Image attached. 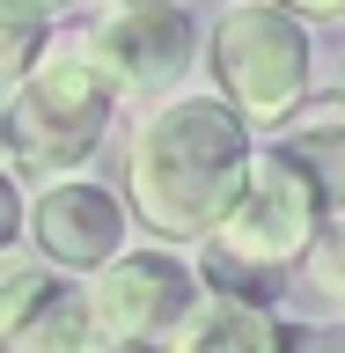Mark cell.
<instances>
[{"label": "cell", "instance_id": "3", "mask_svg": "<svg viewBox=\"0 0 345 353\" xmlns=\"http://www.w3.org/2000/svg\"><path fill=\"white\" fill-rule=\"evenodd\" d=\"M206 66H213V96L250 132H280L286 118H302L316 88V37L280 0H228L206 30Z\"/></svg>", "mask_w": 345, "mask_h": 353}, {"label": "cell", "instance_id": "4", "mask_svg": "<svg viewBox=\"0 0 345 353\" xmlns=\"http://www.w3.org/2000/svg\"><path fill=\"white\" fill-rule=\"evenodd\" d=\"M331 228V199L316 192V176L294 162V154L272 140V148H250L228 206L213 214V228L198 243H213L242 265H264V272H286L316 250V236Z\"/></svg>", "mask_w": 345, "mask_h": 353}, {"label": "cell", "instance_id": "11", "mask_svg": "<svg viewBox=\"0 0 345 353\" xmlns=\"http://www.w3.org/2000/svg\"><path fill=\"white\" fill-rule=\"evenodd\" d=\"M59 15H66V0H0V96L52 52Z\"/></svg>", "mask_w": 345, "mask_h": 353}, {"label": "cell", "instance_id": "10", "mask_svg": "<svg viewBox=\"0 0 345 353\" xmlns=\"http://www.w3.org/2000/svg\"><path fill=\"white\" fill-rule=\"evenodd\" d=\"M280 132H286L280 148L316 176V192L331 199V214H345V110L331 103V110H316V118H286Z\"/></svg>", "mask_w": 345, "mask_h": 353}, {"label": "cell", "instance_id": "14", "mask_svg": "<svg viewBox=\"0 0 345 353\" xmlns=\"http://www.w3.org/2000/svg\"><path fill=\"white\" fill-rule=\"evenodd\" d=\"M280 8H294L302 22H338L345 15V0H280Z\"/></svg>", "mask_w": 345, "mask_h": 353}, {"label": "cell", "instance_id": "5", "mask_svg": "<svg viewBox=\"0 0 345 353\" xmlns=\"http://www.w3.org/2000/svg\"><path fill=\"white\" fill-rule=\"evenodd\" d=\"M74 44L118 103H154V96L184 88L191 59L206 52V30L184 0H110Z\"/></svg>", "mask_w": 345, "mask_h": 353}, {"label": "cell", "instance_id": "1", "mask_svg": "<svg viewBox=\"0 0 345 353\" xmlns=\"http://www.w3.org/2000/svg\"><path fill=\"white\" fill-rule=\"evenodd\" d=\"M250 148H258V132L213 88L154 96L132 118V140H125V214L154 243H184L191 250L213 228V214L228 206Z\"/></svg>", "mask_w": 345, "mask_h": 353}, {"label": "cell", "instance_id": "15", "mask_svg": "<svg viewBox=\"0 0 345 353\" xmlns=\"http://www.w3.org/2000/svg\"><path fill=\"white\" fill-rule=\"evenodd\" d=\"M294 353H345V331H324V339H309V331H302V346H294Z\"/></svg>", "mask_w": 345, "mask_h": 353}, {"label": "cell", "instance_id": "17", "mask_svg": "<svg viewBox=\"0 0 345 353\" xmlns=\"http://www.w3.org/2000/svg\"><path fill=\"white\" fill-rule=\"evenodd\" d=\"M338 110H345V74H338Z\"/></svg>", "mask_w": 345, "mask_h": 353}, {"label": "cell", "instance_id": "16", "mask_svg": "<svg viewBox=\"0 0 345 353\" xmlns=\"http://www.w3.org/2000/svg\"><path fill=\"white\" fill-rule=\"evenodd\" d=\"M96 353H132V346H96Z\"/></svg>", "mask_w": 345, "mask_h": 353}, {"label": "cell", "instance_id": "8", "mask_svg": "<svg viewBox=\"0 0 345 353\" xmlns=\"http://www.w3.org/2000/svg\"><path fill=\"white\" fill-rule=\"evenodd\" d=\"M0 353H96L88 294L52 258H0Z\"/></svg>", "mask_w": 345, "mask_h": 353}, {"label": "cell", "instance_id": "13", "mask_svg": "<svg viewBox=\"0 0 345 353\" xmlns=\"http://www.w3.org/2000/svg\"><path fill=\"white\" fill-rule=\"evenodd\" d=\"M22 214H30V199H22V176L0 162V258L22 243Z\"/></svg>", "mask_w": 345, "mask_h": 353}, {"label": "cell", "instance_id": "9", "mask_svg": "<svg viewBox=\"0 0 345 353\" xmlns=\"http://www.w3.org/2000/svg\"><path fill=\"white\" fill-rule=\"evenodd\" d=\"M294 346H302V331L272 302H242V294H220V287H198L184 324L162 339V353H294Z\"/></svg>", "mask_w": 345, "mask_h": 353}, {"label": "cell", "instance_id": "2", "mask_svg": "<svg viewBox=\"0 0 345 353\" xmlns=\"http://www.w3.org/2000/svg\"><path fill=\"white\" fill-rule=\"evenodd\" d=\"M110 118L118 96L103 74L81 59V44L52 37V52L0 96V162L15 176H74L110 140Z\"/></svg>", "mask_w": 345, "mask_h": 353}, {"label": "cell", "instance_id": "6", "mask_svg": "<svg viewBox=\"0 0 345 353\" xmlns=\"http://www.w3.org/2000/svg\"><path fill=\"white\" fill-rule=\"evenodd\" d=\"M88 294V324H96V346H132L147 353L162 346L184 309L198 302V265L184 243H125L118 258H103L81 280Z\"/></svg>", "mask_w": 345, "mask_h": 353}, {"label": "cell", "instance_id": "7", "mask_svg": "<svg viewBox=\"0 0 345 353\" xmlns=\"http://www.w3.org/2000/svg\"><path fill=\"white\" fill-rule=\"evenodd\" d=\"M22 243L52 258L59 272L88 280L103 258H118L132 243V214H125V192H110L96 176H52L37 199H30V214H22Z\"/></svg>", "mask_w": 345, "mask_h": 353}, {"label": "cell", "instance_id": "12", "mask_svg": "<svg viewBox=\"0 0 345 353\" xmlns=\"http://www.w3.org/2000/svg\"><path fill=\"white\" fill-rule=\"evenodd\" d=\"M302 265H309V280H316L331 302L345 309V214H331V228L316 236V250H309Z\"/></svg>", "mask_w": 345, "mask_h": 353}]
</instances>
